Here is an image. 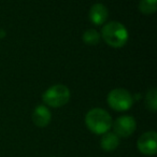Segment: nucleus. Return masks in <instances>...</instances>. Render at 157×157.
<instances>
[{"label":"nucleus","mask_w":157,"mask_h":157,"mask_svg":"<svg viewBox=\"0 0 157 157\" xmlns=\"http://www.w3.org/2000/svg\"><path fill=\"white\" fill-rule=\"evenodd\" d=\"M42 100L45 105L53 108H60L70 100V90L63 84L51 86L42 95Z\"/></svg>","instance_id":"obj_3"},{"label":"nucleus","mask_w":157,"mask_h":157,"mask_svg":"<svg viewBox=\"0 0 157 157\" xmlns=\"http://www.w3.org/2000/svg\"><path fill=\"white\" fill-rule=\"evenodd\" d=\"M52 120V113L45 105H38L33 113V124L38 127H46Z\"/></svg>","instance_id":"obj_7"},{"label":"nucleus","mask_w":157,"mask_h":157,"mask_svg":"<svg viewBox=\"0 0 157 157\" xmlns=\"http://www.w3.org/2000/svg\"><path fill=\"white\" fill-rule=\"evenodd\" d=\"M100 33L97 30H95V29H88L83 33L84 43L88 44V45H96V44H98L100 42Z\"/></svg>","instance_id":"obj_10"},{"label":"nucleus","mask_w":157,"mask_h":157,"mask_svg":"<svg viewBox=\"0 0 157 157\" xmlns=\"http://www.w3.org/2000/svg\"><path fill=\"white\" fill-rule=\"evenodd\" d=\"M108 103L113 110L118 112L127 111L133 105V97L124 88L112 90L108 95Z\"/></svg>","instance_id":"obj_4"},{"label":"nucleus","mask_w":157,"mask_h":157,"mask_svg":"<svg viewBox=\"0 0 157 157\" xmlns=\"http://www.w3.org/2000/svg\"><path fill=\"white\" fill-rule=\"evenodd\" d=\"M138 150L144 155H155L157 153V133L146 131L138 139Z\"/></svg>","instance_id":"obj_6"},{"label":"nucleus","mask_w":157,"mask_h":157,"mask_svg":"<svg viewBox=\"0 0 157 157\" xmlns=\"http://www.w3.org/2000/svg\"><path fill=\"white\" fill-rule=\"evenodd\" d=\"M101 37L112 48H122L128 41V30L120 22H110L102 27Z\"/></svg>","instance_id":"obj_2"},{"label":"nucleus","mask_w":157,"mask_h":157,"mask_svg":"<svg viewBox=\"0 0 157 157\" xmlns=\"http://www.w3.org/2000/svg\"><path fill=\"white\" fill-rule=\"evenodd\" d=\"M112 125L114 128V133L118 138H128L129 136L135 132L136 128H137V123H136L135 118L130 115L121 116Z\"/></svg>","instance_id":"obj_5"},{"label":"nucleus","mask_w":157,"mask_h":157,"mask_svg":"<svg viewBox=\"0 0 157 157\" xmlns=\"http://www.w3.org/2000/svg\"><path fill=\"white\" fill-rule=\"evenodd\" d=\"M109 12L105 6H103L102 3H95L90 10V20L92 21L93 24L95 25H102L103 23L107 21Z\"/></svg>","instance_id":"obj_8"},{"label":"nucleus","mask_w":157,"mask_h":157,"mask_svg":"<svg viewBox=\"0 0 157 157\" xmlns=\"http://www.w3.org/2000/svg\"><path fill=\"white\" fill-rule=\"evenodd\" d=\"M157 0H140L139 10L145 15H150L156 12Z\"/></svg>","instance_id":"obj_12"},{"label":"nucleus","mask_w":157,"mask_h":157,"mask_svg":"<svg viewBox=\"0 0 157 157\" xmlns=\"http://www.w3.org/2000/svg\"><path fill=\"white\" fill-rule=\"evenodd\" d=\"M118 144H120V138L114 132H109L108 131V132L103 133L100 141V145L103 151H105V152H112V151L117 148Z\"/></svg>","instance_id":"obj_9"},{"label":"nucleus","mask_w":157,"mask_h":157,"mask_svg":"<svg viewBox=\"0 0 157 157\" xmlns=\"http://www.w3.org/2000/svg\"><path fill=\"white\" fill-rule=\"evenodd\" d=\"M145 105L150 111L156 112L157 109V90L156 88H151L147 90L145 96Z\"/></svg>","instance_id":"obj_11"},{"label":"nucleus","mask_w":157,"mask_h":157,"mask_svg":"<svg viewBox=\"0 0 157 157\" xmlns=\"http://www.w3.org/2000/svg\"><path fill=\"white\" fill-rule=\"evenodd\" d=\"M85 124L92 132L96 135H103L112 127V117L105 110L95 108L87 112L85 116Z\"/></svg>","instance_id":"obj_1"}]
</instances>
